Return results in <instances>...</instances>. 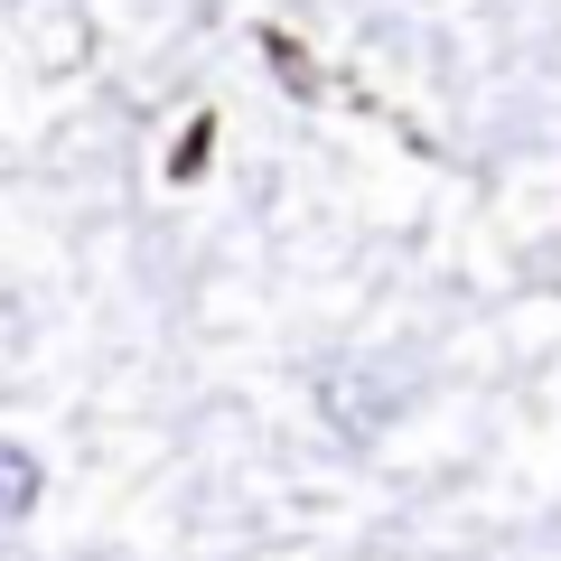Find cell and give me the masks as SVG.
I'll use <instances>...</instances> for the list:
<instances>
[{
    "label": "cell",
    "mask_w": 561,
    "mask_h": 561,
    "mask_svg": "<svg viewBox=\"0 0 561 561\" xmlns=\"http://www.w3.org/2000/svg\"><path fill=\"white\" fill-rule=\"evenodd\" d=\"M38 496H47V468L28 459L20 440H0V524H28V515H38Z\"/></svg>",
    "instance_id": "2"
},
{
    "label": "cell",
    "mask_w": 561,
    "mask_h": 561,
    "mask_svg": "<svg viewBox=\"0 0 561 561\" xmlns=\"http://www.w3.org/2000/svg\"><path fill=\"white\" fill-rule=\"evenodd\" d=\"M393 402H402V393H383L375 375H328V383H319V412H337L346 431H356V440H365V431H375L383 412H393Z\"/></svg>",
    "instance_id": "1"
}]
</instances>
